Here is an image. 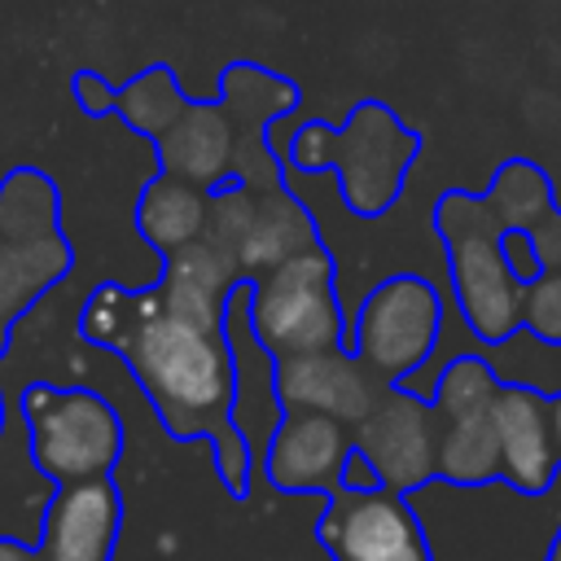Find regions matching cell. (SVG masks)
<instances>
[{"label": "cell", "mask_w": 561, "mask_h": 561, "mask_svg": "<svg viewBox=\"0 0 561 561\" xmlns=\"http://www.w3.org/2000/svg\"><path fill=\"white\" fill-rule=\"evenodd\" d=\"M79 333L131 368L171 438H215L232 425L237 351L224 324L215 329L171 311L158 285H96L79 311Z\"/></svg>", "instance_id": "6da1fadb"}, {"label": "cell", "mask_w": 561, "mask_h": 561, "mask_svg": "<svg viewBox=\"0 0 561 561\" xmlns=\"http://www.w3.org/2000/svg\"><path fill=\"white\" fill-rule=\"evenodd\" d=\"M416 153H421V136L386 101H359L342 127L311 118L289 136L285 149L294 171L333 167L337 193L346 210L359 219H377L399 202Z\"/></svg>", "instance_id": "7a4b0ae2"}, {"label": "cell", "mask_w": 561, "mask_h": 561, "mask_svg": "<svg viewBox=\"0 0 561 561\" xmlns=\"http://www.w3.org/2000/svg\"><path fill=\"white\" fill-rule=\"evenodd\" d=\"M434 232L447 250L451 294L465 329L478 342H500L522 324L526 280L508 267L500 245V219L482 193L447 188L434 202Z\"/></svg>", "instance_id": "3957f363"}, {"label": "cell", "mask_w": 561, "mask_h": 561, "mask_svg": "<svg viewBox=\"0 0 561 561\" xmlns=\"http://www.w3.org/2000/svg\"><path fill=\"white\" fill-rule=\"evenodd\" d=\"M75 267L61 232V193L39 167H13L0 180V355L13 324Z\"/></svg>", "instance_id": "277c9868"}, {"label": "cell", "mask_w": 561, "mask_h": 561, "mask_svg": "<svg viewBox=\"0 0 561 561\" xmlns=\"http://www.w3.org/2000/svg\"><path fill=\"white\" fill-rule=\"evenodd\" d=\"M18 408L31 438V465L57 486L105 478L123 460V416L96 390L31 381Z\"/></svg>", "instance_id": "5b68a950"}, {"label": "cell", "mask_w": 561, "mask_h": 561, "mask_svg": "<svg viewBox=\"0 0 561 561\" xmlns=\"http://www.w3.org/2000/svg\"><path fill=\"white\" fill-rule=\"evenodd\" d=\"M250 324L272 359L351 342L337 285H333V254L324 250V241L254 276Z\"/></svg>", "instance_id": "8992f818"}, {"label": "cell", "mask_w": 561, "mask_h": 561, "mask_svg": "<svg viewBox=\"0 0 561 561\" xmlns=\"http://www.w3.org/2000/svg\"><path fill=\"white\" fill-rule=\"evenodd\" d=\"M504 381L486 355L465 351L451 355L434 377V408L443 421L438 434V478L451 486H486L504 478L500 434H495V399Z\"/></svg>", "instance_id": "52a82bcc"}, {"label": "cell", "mask_w": 561, "mask_h": 561, "mask_svg": "<svg viewBox=\"0 0 561 561\" xmlns=\"http://www.w3.org/2000/svg\"><path fill=\"white\" fill-rule=\"evenodd\" d=\"M438 337H443V298L416 272H399L373 285L351 320V351L386 386H399L416 368H425L434 359Z\"/></svg>", "instance_id": "ba28073f"}, {"label": "cell", "mask_w": 561, "mask_h": 561, "mask_svg": "<svg viewBox=\"0 0 561 561\" xmlns=\"http://www.w3.org/2000/svg\"><path fill=\"white\" fill-rule=\"evenodd\" d=\"M316 535L333 561H434L408 495L386 482L373 491L333 486Z\"/></svg>", "instance_id": "9c48e42d"}, {"label": "cell", "mask_w": 561, "mask_h": 561, "mask_svg": "<svg viewBox=\"0 0 561 561\" xmlns=\"http://www.w3.org/2000/svg\"><path fill=\"white\" fill-rule=\"evenodd\" d=\"M355 447L373 460V469L381 473L386 486L394 491H416L430 478H438V408L430 394L399 386H386L381 399L373 403V412L351 430Z\"/></svg>", "instance_id": "30bf717a"}, {"label": "cell", "mask_w": 561, "mask_h": 561, "mask_svg": "<svg viewBox=\"0 0 561 561\" xmlns=\"http://www.w3.org/2000/svg\"><path fill=\"white\" fill-rule=\"evenodd\" d=\"M386 381L351 351H298L276 359V399L285 412H329L351 430L373 412Z\"/></svg>", "instance_id": "8fae6325"}, {"label": "cell", "mask_w": 561, "mask_h": 561, "mask_svg": "<svg viewBox=\"0 0 561 561\" xmlns=\"http://www.w3.org/2000/svg\"><path fill=\"white\" fill-rule=\"evenodd\" d=\"M355 447L346 421L329 412H285L263 447V473L285 495H329L342 486V465Z\"/></svg>", "instance_id": "7c38bea8"}, {"label": "cell", "mask_w": 561, "mask_h": 561, "mask_svg": "<svg viewBox=\"0 0 561 561\" xmlns=\"http://www.w3.org/2000/svg\"><path fill=\"white\" fill-rule=\"evenodd\" d=\"M123 530V495L114 478L61 482L44 513V561H110Z\"/></svg>", "instance_id": "4fadbf2b"}, {"label": "cell", "mask_w": 561, "mask_h": 561, "mask_svg": "<svg viewBox=\"0 0 561 561\" xmlns=\"http://www.w3.org/2000/svg\"><path fill=\"white\" fill-rule=\"evenodd\" d=\"M495 434L504 482L522 495H543L561 478V451L552 438L548 394L526 386H504L495 399Z\"/></svg>", "instance_id": "5bb4252c"}, {"label": "cell", "mask_w": 561, "mask_h": 561, "mask_svg": "<svg viewBox=\"0 0 561 561\" xmlns=\"http://www.w3.org/2000/svg\"><path fill=\"white\" fill-rule=\"evenodd\" d=\"M245 280L241 254L224 241H215L210 232H202L197 241L162 254V276H158V294L171 311L197 320V324H224V307L228 294Z\"/></svg>", "instance_id": "9a60e30c"}, {"label": "cell", "mask_w": 561, "mask_h": 561, "mask_svg": "<svg viewBox=\"0 0 561 561\" xmlns=\"http://www.w3.org/2000/svg\"><path fill=\"white\" fill-rule=\"evenodd\" d=\"M158 167L193 180L202 188H219L232 180V158H237V118L228 114L224 101H188L180 118L153 140Z\"/></svg>", "instance_id": "2e32d148"}, {"label": "cell", "mask_w": 561, "mask_h": 561, "mask_svg": "<svg viewBox=\"0 0 561 561\" xmlns=\"http://www.w3.org/2000/svg\"><path fill=\"white\" fill-rule=\"evenodd\" d=\"M307 245H320V228H316L311 210L285 184L254 193V219H250L245 241H241V267H245V276L254 280L267 267L294 259Z\"/></svg>", "instance_id": "e0dca14e"}, {"label": "cell", "mask_w": 561, "mask_h": 561, "mask_svg": "<svg viewBox=\"0 0 561 561\" xmlns=\"http://www.w3.org/2000/svg\"><path fill=\"white\" fill-rule=\"evenodd\" d=\"M206 215H210V188L180 180L171 171H158L136 202V228L158 254L197 241L206 232Z\"/></svg>", "instance_id": "ac0fdd59"}, {"label": "cell", "mask_w": 561, "mask_h": 561, "mask_svg": "<svg viewBox=\"0 0 561 561\" xmlns=\"http://www.w3.org/2000/svg\"><path fill=\"white\" fill-rule=\"evenodd\" d=\"M219 101L237 118V127H272L276 118L298 110V83L259 66V61H232L219 75Z\"/></svg>", "instance_id": "d6986e66"}, {"label": "cell", "mask_w": 561, "mask_h": 561, "mask_svg": "<svg viewBox=\"0 0 561 561\" xmlns=\"http://www.w3.org/2000/svg\"><path fill=\"white\" fill-rule=\"evenodd\" d=\"M473 351L491 359V368L500 373L504 386H526V390H539L548 399L561 394V342H548L535 329L517 324L500 342H478L473 337Z\"/></svg>", "instance_id": "ffe728a7"}, {"label": "cell", "mask_w": 561, "mask_h": 561, "mask_svg": "<svg viewBox=\"0 0 561 561\" xmlns=\"http://www.w3.org/2000/svg\"><path fill=\"white\" fill-rule=\"evenodd\" d=\"M500 219V228H539L557 210L552 180L539 162L530 158H508L495 167L486 193H482Z\"/></svg>", "instance_id": "44dd1931"}, {"label": "cell", "mask_w": 561, "mask_h": 561, "mask_svg": "<svg viewBox=\"0 0 561 561\" xmlns=\"http://www.w3.org/2000/svg\"><path fill=\"white\" fill-rule=\"evenodd\" d=\"M184 105H188V96H184L175 70H171V66H145L140 75H131V79L118 88V110H114V114H118L131 131L158 140V136L180 118Z\"/></svg>", "instance_id": "7402d4cb"}, {"label": "cell", "mask_w": 561, "mask_h": 561, "mask_svg": "<svg viewBox=\"0 0 561 561\" xmlns=\"http://www.w3.org/2000/svg\"><path fill=\"white\" fill-rule=\"evenodd\" d=\"M232 180H241L245 188L263 193V188H280V158L267 145L263 127H237V158H232Z\"/></svg>", "instance_id": "603a6c76"}, {"label": "cell", "mask_w": 561, "mask_h": 561, "mask_svg": "<svg viewBox=\"0 0 561 561\" xmlns=\"http://www.w3.org/2000/svg\"><path fill=\"white\" fill-rule=\"evenodd\" d=\"M215 447V469H219V482L232 500H245L250 495V465H254V447H250V434L232 421L228 430H219L210 438Z\"/></svg>", "instance_id": "cb8c5ba5"}, {"label": "cell", "mask_w": 561, "mask_h": 561, "mask_svg": "<svg viewBox=\"0 0 561 561\" xmlns=\"http://www.w3.org/2000/svg\"><path fill=\"white\" fill-rule=\"evenodd\" d=\"M522 324L535 329V333L548 337V342H561V267H543V272L526 285Z\"/></svg>", "instance_id": "d4e9b609"}, {"label": "cell", "mask_w": 561, "mask_h": 561, "mask_svg": "<svg viewBox=\"0 0 561 561\" xmlns=\"http://www.w3.org/2000/svg\"><path fill=\"white\" fill-rule=\"evenodd\" d=\"M70 88H75L79 110H83V114H92V118H105V114H114V110H118V88H114L101 70H75Z\"/></svg>", "instance_id": "484cf974"}, {"label": "cell", "mask_w": 561, "mask_h": 561, "mask_svg": "<svg viewBox=\"0 0 561 561\" xmlns=\"http://www.w3.org/2000/svg\"><path fill=\"white\" fill-rule=\"evenodd\" d=\"M500 245H504V259H508V267L530 285L539 272H543V259H539V250H535V237H530V228H504L500 232Z\"/></svg>", "instance_id": "4316f807"}, {"label": "cell", "mask_w": 561, "mask_h": 561, "mask_svg": "<svg viewBox=\"0 0 561 561\" xmlns=\"http://www.w3.org/2000/svg\"><path fill=\"white\" fill-rule=\"evenodd\" d=\"M530 237H535V250H539L543 267H561V206L539 228H530Z\"/></svg>", "instance_id": "83f0119b"}, {"label": "cell", "mask_w": 561, "mask_h": 561, "mask_svg": "<svg viewBox=\"0 0 561 561\" xmlns=\"http://www.w3.org/2000/svg\"><path fill=\"white\" fill-rule=\"evenodd\" d=\"M342 486H351V491H373V486H381V473L373 469V460H368L359 447H351V456H346V465H342Z\"/></svg>", "instance_id": "f1b7e54d"}, {"label": "cell", "mask_w": 561, "mask_h": 561, "mask_svg": "<svg viewBox=\"0 0 561 561\" xmlns=\"http://www.w3.org/2000/svg\"><path fill=\"white\" fill-rule=\"evenodd\" d=\"M0 561H44V548H35V543H22V539H9V535H0Z\"/></svg>", "instance_id": "f546056e"}, {"label": "cell", "mask_w": 561, "mask_h": 561, "mask_svg": "<svg viewBox=\"0 0 561 561\" xmlns=\"http://www.w3.org/2000/svg\"><path fill=\"white\" fill-rule=\"evenodd\" d=\"M548 416H552V438H557V451H561V394L548 399Z\"/></svg>", "instance_id": "4dcf8cb0"}, {"label": "cell", "mask_w": 561, "mask_h": 561, "mask_svg": "<svg viewBox=\"0 0 561 561\" xmlns=\"http://www.w3.org/2000/svg\"><path fill=\"white\" fill-rule=\"evenodd\" d=\"M548 561H561V530H557V539H552V548H548Z\"/></svg>", "instance_id": "1f68e13d"}, {"label": "cell", "mask_w": 561, "mask_h": 561, "mask_svg": "<svg viewBox=\"0 0 561 561\" xmlns=\"http://www.w3.org/2000/svg\"><path fill=\"white\" fill-rule=\"evenodd\" d=\"M0 430H4V399H0Z\"/></svg>", "instance_id": "d6a6232c"}]
</instances>
